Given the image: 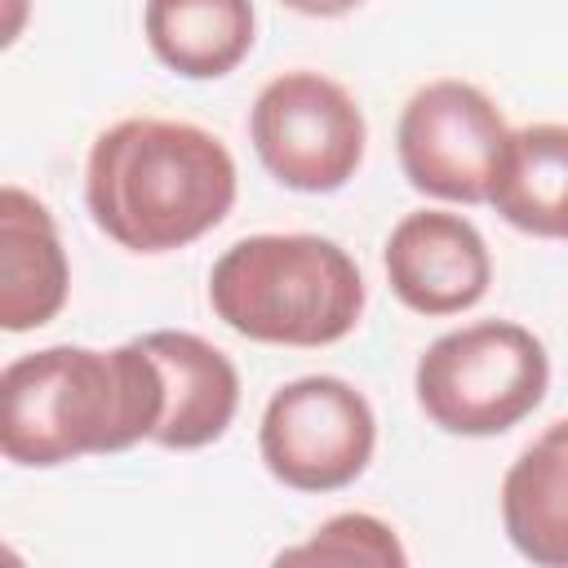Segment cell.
I'll return each mask as SVG.
<instances>
[{
  "label": "cell",
  "mask_w": 568,
  "mask_h": 568,
  "mask_svg": "<svg viewBox=\"0 0 568 568\" xmlns=\"http://www.w3.org/2000/svg\"><path fill=\"white\" fill-rule=\"evenodd\" d=\"M488 204L537 240H568V124L541 120L510 133Z\"/></svg>",
  "instance_id": "13"
},
{
  "label": "cell",
  "mask_w": 568,
  "mask_h": 568,
  "mask_svg": "<svg viewBox=\"0 0 568 568\" xmlns=\"http://www.w3.org/2000/svg\"><path fill=\"white\" fill-rule=\"evenodd\" d=\"M501 528L537 568H568V417L550 422L501 479Z\"/></svg>",
  "instance_id": "11"
},
{
  "label": "cell",
  "mask_w": 568,
  "mask_h": 568,
  "mask_svg": "<svg viewBox=\"0 0 568 568\" xmlns=\"http://www.w3.org/2000/svg\"><path fill=\"white\" fill-rule=\"evenodd\" d=\"M550 386L546 342L515 320H475L435 337L417 368V408L444 435L488 439L519 426Z\"/></svg>",
  "instance_id": "4"
},
{
  "label": "cell",
  "mask_w": 568,
  "mask_h": 568,
  "mask_svg": "<svg viewBox=\"0 0 568 568\" xmlns=\"http://www.w3.org/2000/svg\"><path fill=\"white\" fill-rule=\"evenodd\" d=\"M390 293L417 315H462L484 302L493 284V257L475 222L444 209L404 213L382 248Z\"/></svg>",
  "instance_id": "8"
},
{
  "label": "cell",
  "mask_w": 568,
  "mask_h": 568,
  "mask_svg": "<svg viewBox=\"0 0 568 568\" xmlns=\"http://www.w3.org/2000/svg\"><path fill=\"white\" fill-rule=\"evenodd\" d=\"M280 564H377V568H404L408 550L399 546L395 528L364 510H342L324 519L302 546L280 550Z\"/></svg>",
  "instance_id": "14"
},
{
  "label": "cell",
  "mask_w": 568,
  "mask_h": 568,
  "mask_svg": "<svg viewBox=\"0 0 568 568\" xmlns=\"http://www.w3.org/2000/svg\"><path fill=\"white\" fill-rule=\"evenodd\" d=\"M71 293V262L53 213L22 186L0 191V328H44Z\"/></svg>",
  "instance_id": "10"
},
{
  "label": "cell",
  "mask_w": 568,
  "mask_h": 568,
  "mask_svg": "<svg viewBox=\"0 0 568 568\" xmlns=\"http://www.w3.org/2000/svg\"><path fill=\"white\" fill-rule=\"evenodd\" d=\"M142 36L173 75L222 80L248 58L257 13L253 0H146Z\"/></svg>",
  "instance_id": "12"
},
{
  "label": "cell",
  "mask_w": 568,
  "mask_h": 568,
  "mask_svg": "<svg viewBox=\"0 0 568 568\" xmlns=\"http://www.w3.org/2000/svg\"><path fill=\"white\" fill-rule=\"evenodd\" d=\"M248 142L262 169L306 195L342 191L364 164L368 124L346 84L320 71H284L248 106Z\"/></svg>",
  "instance_id": "5"
},
{
  "label": "cell",
  "mask_w": 568,
  "mask_h": 568,
  "mask_svg": "<svg viewBox=\"0 0 568 568\" xmlns=\"http://www.w3.org/2000/svg\"><path fill=\"white\" fill-rule=\"evenodd\" d=\"M368 288L355 257L324 235H244L209 271L213 315L266 346H333L355 333Z\"/></svg>",
  "instance_id": "3"
},
{
  "label": "cell",
  "mask_w": 568,
  "mask_h": 568,
  "mask_svg": "<svg viewBox=\"0 0 568 568\" xmlns=\"http://www.w3.org/2000/svg\"><path fill=\"white\" fill-rule=\"evenodd\" d=\"M164 417L160 364L142 337L93 346H44L0 373V453L27 470L124 453L155 435Z\"/></svg>",
  "instance_id": "1"
},
{
  "label": "cell",
  "mask_w": 568,
  "mask_h": 568,
  "mask_svg": "<svg viewBox=\"0 0 568 568\" xmlns=\"http://www.w3.org/2000/svg\"><path fill=\"white\" fill-rule=\"evenodd\" d=\"M510 129L497 102L470 80L413 89L395 124L399 169L413 191L448 204H488Z\"/></svg>",
  "instance_id": "7"
},
{
  "label": "cell",
  "mask_w": 568,
  "mask_h": 568,
  "mask_svg": "<svg viewBox=\"0 0 568 568\" xmlns=\"http://www.w3.org/2000/svg\"><path fill=\"white\" fill-rule=\"evenodd\" d=\"M377 448V417L364 390L346 377L311 373L284 382L257 426V453L271 479L293 493H337L351 488Z\"/></svg>",
  "instance_id": "6"
},
{
  "label": "cell",
  "mask_w": 568,
  "mask_h": 568,
  "mask_svg": "<svg viewBox=\"0 0 568 568\" xmlns=\"http://www.w3.org/2000/svg\"><path fill=\"white\" fill-rule=\"evenodd\" d=\"M142 346L160 364V382H164V417L151 444L178 453L217 444L240 408V373L231 355L186 328L142 333Z\"/></svg>",
  "instance_id": "9"
},
{
  "label": "cell",
  "mask_w": 568,
  "mask_h": 568,
  "mask_svg": "<svg viewBox=\"0 0 568 568\" xmlns=\"http://www.w3.org/2000/svg\"><path fill=\"white\" fill-rule=\"evenodd\" d=\"M240 173L226 142L191 120L129 115L102 129L84 160L93 226L129 253L195 244L235 209Z\"/></svg>",
  "instance_id": "2"
},
{
  "label": "cell",
  "mask_w": 568,
  "mask_h": 568,
  "mask_svg": "<svg viewBox=\"0 0 568 568\" xmlns=\"http://www.w3.org/2000/svg\"><path fill=\"white\" fill-rule=\"evenodd\" d=\"M280 4L293 9V13H302V18H342V13L359 9L364 0H280Z\"/></svg>",
  "instance_id": "15"
}]
</instances>
